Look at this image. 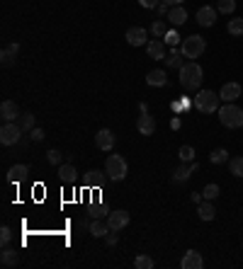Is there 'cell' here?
Instances as JSON below:
<instances>
[{
	"mask_svg": "<svg viewBox=\"0 0 243 269\" xmlns=\"http://www.w3.org/2000/svg\"><path fill=\"white\" fill-rule=\"evenodd\" d=\"M17 124L22 126V131H32V129H34V114H22V117L17 119Z\"/></svg>",
	"mask_w": 243,
	"mask_h": 269,
	"instance_id": "cell-36",
	"label": "cell"
},
{
	"mask_svg": "<svg viewBox=\"0 0 243 269\" xmlns=\"http://www.w3.org/2000/svg\"><path fill=\"white\" fill-rule=\"evenodd\" d=\"M95 146L100 150H112L115 148V134L110 129H100L95 134Z\"/></svg>",
	"mask_w": 243,
	"mask_h": 269,
	"instance_id": "cell-9",
	"label": "cell"
},
{
	"mask_svg": "<svg viewBox=\"0 0 243 269\" xmlns=\"http://www.w3.org/2000/svg\"><path fill=\"white\" fill-rule=\"evenodd\" d=\"M0 262H2V267H15V265H17V252L5 245L2 252H0Z\"/></svg>",
	"mask_w": 243,
	"mask_h": 269,
	"instance_id": "cell-23",
	"label": "cell"
},
{
	"mask_svg": "<svg viewBox=\"0 0 243 269\" xmlns=\"http://www.w3.org/2000/svg\"><path fill=\"white\" fill-rule=\"evenodd\" d=\"M76 168L71 165V163H61L59 165V179L61 182H76Z\"/></svg>",
	"mask_w": 243,
	"mask_h": 269,
	"instance_id": "cell-21",
	"label": "cell"
},
{
	"mask_svg": "<svg viewBox=\"0 0 243 269\" xmlns=\"http://www.w3.org/2000/svg\"><path fill=\"white\" fill-rule=\"evenodd\" d=\"M105 172H107V179H112V182H122V179L126 177V172H129V165H126V160L122 158V155H107V160H105Z\"/></svg>",
	"mask_w": 243,
	"mask_h": 269,
	"instance_id": "cell-5",
	"label": "cell"
},
{
	"mask_svg": "<svg viewBox=\"0 0 243 269\" xmlns=\"http://www.w3.org/2000/svg\"><path fill=\"white\" fill-rule=\"evenodd\" d=\"M139 5L146 7V10H156V7L161 5V0H139Z\"/></svg>",
	"mask_w": 243,
	"mask_h": 269,
	"instance_id": "cell-40",
	"label": "cell"
},
{
	"mask_svg": "<svg viewBox=\"0 0 243 269\" xmlns=\"http://www.w3.org/2000/svg\"><path fill=\"white\" fill-rule=\"evenodd\" d=\"M216 15H219V10L216 7H209V5H202L200 10H197V25L200 27H214V22H216Z\"/></svg>",
	"mask_w": 243,
	"mask_h": 269,
	"instance_id": "cell-8",
	"label": "cell"
},
{
	"mask_svg": "<svg viewBox=\"0 0 243 269\" xmlns=\"http://www.w3.org/2000/svg\"><path fill=\"white\" fill-rule=\"evenodd\" d=\"M202 68L195 63V61H190V63H185L180 68V85L182 90H187V92H195V90H200L202 85Z\"/></svg>",
	"mask_w": 243,
	"mask_h": 269,
	"instance_id": "cell-1",
	"label": "cell"
},
{
	"mask_svg": "<svg viewBox=\"0 0 243 269\" xmlns=\"http://www.w3.org/2000/svg\"><path fill=\"white\" fill-rule=\"evenodd\" d=\"M105 213H110V211L105 209V206H92V211H90V216H92V218H102Z\"/></svg>",
	"mask_w": 243,
	"mask_h": 269,
	"instance_id": "cell-41",
	"label": "cell"
},
{
	"mask_svg": "<svg viewBox=\"0 0 243 269\" xmlns=\"http://www.w3.org/2000/svg\"><path fill=\"white\" fill-rule=\"evenodd\" d=\"M204 51H207V41L200 34H190L180 41V54L185 59H200Z\"/></svg>",
	"mask_w": 243,
	"mask_h": 269,
	"instance_id": "cell-3",
	"label": "cell"
},
{
	"mask_svg": "<svg viewBox=\"0 0 243 269\" xmlns=\"http://www.w3.org/2000/svg\"><path fill=\"white\" fill-rule=\"evenodd\" d=\"M46 160H49V165H61V163H63V155H61V150L51 148L46 153Z\"/></svg>",
	"mask_w": 243,
	"mask_h": 269,
	"instance_id": "cell-37",
	"label": "cell"
},
{
	"mask_svg": "<svg viewBox=\"0 0 243 269\" xmlns=\"http://www.w3.org/2000/svg\"><path fill=\"white\" fill-rule=\"evenodd\" d=\"M216 10H219L221 15H231V12L236 10V0H219V2H216Z\"/></svg>",
	"mask_w": 243,
	"mask_h": 269,
	"instance_id": "cell-29",
	"label": "cell"
},
{
	"mask_svg": "<svg viewBox=\"0 0 243 269\" xmlns=\"http://www.w3.org/2000/svg\"><path fill=\"white\" fill-rule=\"evenodd\" d=\"M153 257H149V255H139L136 260H134V267L136 269H153Z\"/></svg>",
	"mask_w": 243,
	"mask_h": 269,
	"instance_id": "cell-30",
	"label": "cell"
},
{
	"mask_svg": "<svg viewBox=\"0 0 243 269\" xmlns=\"http://www.w3.org/2000/svg\"><path fill=\"white\" fill-rule=\"evenodd\" d=\"M229 170H231L234 177H243V158L241 155H236V158L229 160Z\"/></svg>",
	"mask_w": 243,
	"mask_h": 269,
	"instance_id": "cell-28",
	"label": "cell"
},
{
	"mask_svg": "<svg viewBox=\"0 0 243 269\" xmlns=\"http://www.w3.org/2000/svg\"><path fill=\"white\" fill-rule=\"evenodd\" d=\"M161 2H165V5H182V0H161Z\"/></svg>",
	"mask_w": 243,
	"mask_h": 269,
	"instance_id": "cell-45",
	"label": "cell"
},
{
	"mask_svg": "<svg viewBox=\"0 0 243 269\" xmlns=\"http://www.w3.org/2000/svg\"><path fill=\"white\" fill-rule=\"evenodd\" d=\"M146 54H149V59H153V61H165V41L151 39V41L146 44Z\"/></svg>",
	"mask_w": 243,
	"mask_h": 269,
	"instance_id": "cell-14",
	"label": "cell"
},
{
	"mask_svg": "<svg viewBox=\"0 0 243 269\" xmlns=\"http://www.w3.org/2000/svg\"><path fill=\"white\" fill-rule=\"evenodd\" d=\"M226 32H229L231 36H243V17H234V20H229Z\"/></svg>",
	"mask_w": 243,
	"mask_h": 269,
	"instance_id": "cell-26",
	"label": "cell"
},
{
	"mask_svg": "<svg viewBox=\"0 0 243 269\" xmlns=\"http://www.w3.org/2000/svg\"><path fill=\"white\" fill-rule=\"evenodd\" d=\"M190 199H192V202H195V204H200V202H202V199H204V197H202V194H197V192H195V194H190Z\"/></svg>",
	"mask_w": 243,
	"mask_h": 269,
	"instance_id": "cell-44",
	"label": "cell"
},
{
	"mask_svg": "<svg viewBox=\"0 0 243 269\" xmlns=\"http://www.w3.org/2000/svg\"><path fill=\"white\" fill-rule=\"evenodd\" d=\"M219 192H221V189H219V184H207V187H204V192H202V197H204V199H207V202H214V199H216V197H219Z\"/></svg>",
	"mask_w": 243,
	"mask_h": 269,
	"instance_id": "cell-31",
	"label": "cell"
},
{
	"mask_svg": "<svg viewBox=\"0 0 243 269\" xmlns=\"http://www.w3.org/2000/svg\"><path fill=\"white\" fill-rule=\"evenodd\" d=\"M180 267L182 269H202L204 267V260H202V255H200L197 250H187L185 257H182Z\"/></svg>",
	"mask_w": 243,
	"mask_h": 269,
	"instance_id": "cell-11",
	"label": "cell"
},
{
	"mask_svg": "<svg viewBox=\"0 0 243 269\" xmlns=\"http://www.w3.org/2000/svg\"><path fill=\"white\" fill-rule=\"evenodd\" d=\"M180 160L182 163H195V148L192 146H180Z\"/></svg>",
	"mask_w": 243,
	"mask_h": 269,
	"instance_id": "cell-33",
	"label": "cell"
},
{
	"mask_svg": "<svg viewBox=\"0 0 243 269\" xmlns=\"http://www.w3.org/2000/svg\"><path fill=\"white\" fill-rule=\"evenodd\" d=\"M17 54H20V44H10V46H5V49H2V54H0L2 66H5V68H7V66H12V63L17 61Z\"/></svg>",
	"mask_w": 243,
	"mask_h": 269,
	"instance_id": "cell-18",
	"label": "cell"
},
{
	"mask_svg": "<svg viewBox=\"0 0 243 269\" xmlns=\"http://www.w3.org/2000/svg\"><path fill=\"white\" fill-rule=\"evenodd\" d=\"M209 160H212L214 165L229 163V150H226V148H214L212 153H209Z\"/></svg>",
	"mask_w": 243,
	"mask_h": 269,
	"instance_id": "cell-27",
	"label": "cell"
},
{
	"mask_svg": "<svg viewBox=\"0 0 243 269\" xmlns=\"http://www.w3.org/2000/svg\"><path fill=\"white\" fill-rule=\"evenodd\" d=\"M20 138H22V126L15 124V121H5L2 129H0V143L15 146V143H20Z\"/></svg>",
	"mask_w": 243,
	"mask_h": 269,
	"instance_id": "cell-6",
	"label": "cell"
},
{
	"mask_svg": "<svg viewBox=\"0 0 243 269\" xmlns=\"http://www.w3.org/2000/svg\"><path fill=\"white\" fill-rule=\"evenodd\" d=\"M219 97H221V102H236L241 97V85L239 83H226L219 90Z\"/></svg>",
	"mask_w": 243,
	"mask_h": 269,
	"instance_id": "cell-13",
	"label": "cell"
},
{
	"mask_svg": "<svg viewBox=\"0 0 243 269\" xmlns=\"http://www.w3.org/2000/svg\"><path fill=\"white\" fill-rule=\"evenodd\" d=\"M146 83H149L151 88H165V85H168V75H165L163 68H156V70H151V73L146 75Z\"/></svg>",
	"mask_w": 243,
	"mask_h": 269,
	"instance_id": "cell-17",
	"label": "cell"
},
{
	"mask_svg": "<svg viewBox=\"0 0 243 269\" xmlns=\"http://www.w3.org/2000/svg\"><path fill=\"white\" fill-rule=\"evenodd\" d=\"M192 175V165H180V168H175V172H173V182L175 184H182V182H187Z\"/></svg>",
	"mask_w": 243,
	"mask_h": 269,
	"instance_id": "cell-25",
	"label": "cell"
},
{
	"mask_svg": "<svg viewBox=\"0 0 243 269\" xmlns=\"http://www.w3.org/2000/svg\"><path fill=\"white\" fill-rule=\"evenodd\" d=\"M30 138L34 141V143H41V141L46 138V131H44V129H39V126H34V129L30 131Z\"/></svg>",
	"mask_w": 243,
	"mask_h": 269,
	"instance_id": "cell-38",
	"label": "cell"
},
{
	"mask_svg": "<svg viewBox=\"0 0 243 269\" xmlns=\"http://www.w3.org/2000/svg\"><path fill=\"white\" fill-rule=\"evenodd\" d=\"M27 175H30V168L27 165H12L7 170V182H22Z\"/></svg>",
	"mask_w": 243,
	"mask_h": 269,
	"instance_id": "cell-19",
	"label": "cell"
},
{
	"mask_svg": "<svg viewBox=\"0 0 243 269\" xmlns=\"http://www.w3.org/2000/svg\"><path fill=\"white\" fill-rule=\"evenodd\" d=\"M185 56H182L180 51H178V49H175V46H170V56H165V63H168V66H170V68H178V70H180L182 66H185Z\"/></svg>",
	"mask_w": 243,
	"mask_h": 269,
	"instance_id": "cell-24",
	"label": "cell"
},
{
	"mask_svg": "<svg viewBox=\"0 0 243 269\" xmlns=\"http://www.w3.org/2000/svg\"><path fill=\"white\" fill-rule=\"evenodd\" d=\"M197 216L202 218V221H214V216H216V209L212 206V202H200L197 204Z\"/></svg>",
	"mask_w": 243,
	"mask_h": 269,
	"instance_id": "cell-20",
	"label": "cell"
},
{
	"mask_svg": "<svg viewBox=\"0 0 243 269\" xmlns=\"http://www.w3.org/2000/svg\"><path fill=\"white\" fill-rule=\"evenodd\" d=\"M10 240H12V231H10L7 226H2V228H0V242H2V247L10 245Z\"/></svg>",
	"mask_w": 243,
	"mask_h": 269,
	"instance_id": "cell-39",
	"label": "cell"
},
{
	"mask_svg": "<svg viewBox=\"0 0 243 269\" xmlns=\"http://www.w3.org/2000/svg\"><path fill=\"white\" fill-rule=\"evenodd\" d=\"M165 20H168L173 27H180V25H185V20H187V12H185V7H182V5H173V7L168 10Z\"/></svg>",
	"mask_w": 243,
	"mask_h": 269,
	"instance_id": "cell-15",
	"label": "cell"
},
{
	"mask_svg": "<svg viewBox=\"0 0 243 269\" xmlns=\"http://www.w3.org/2000/svg\"><path fill=\"white\" fill-rule=\"evenodd\" d=\"M0 117H2V121H17L22 114H20V107L12 100H5L0 104Z\"/></svg>",
	"mask_w": 243,
	"mask_h": 269,
	"instance_id": "cell-12",
	"label": "cell"
},
{
	"mask_svg": "<svg viewBox=\"0 0 243 269\" xmlns=\"http://www.w3.org/2000/svg\"><path fill=\"white\" fill-rule=\"evenodd\" d=\"M136 129H139V134H144V136H153V131H156V119H153L151 114L146 112V114H141V117H139Z\"/></svg>",
	"mask_w": 243,
	"mask_h": 269,
	"instance_id": "cell-16",
	"label": "cell"
},
{
	"mask_svg": "<svg viewBox=\"0 0 243 269\" xmlns=\"http://www.w3.org/2000/svg\"><path fill=\"white\" fill-rule=\"evenodd\" d=\"M146 39H149V32L144 30V27H129L126 30V41L131 46H144V44H149Z\"/></svg>",
	"mask_w": 243,
	"mask_h": 269,
	"instance_id": "cell-10",
	"label": "cell"
},
{
	"mask_svg": "<svg viewBox=\"0 0 243 269\" xmlns=\"http://www.w3.org/2000/svg\"><path fill=\"white\" fill-rule=\"evenodd\" d=\"M105 172H97V170H90L88 172V184H95V187H102L105 184V177H102Z\"/></svg>",
	"mask_w": 243,
	"mask_h": 269,
	"instance_id": "cell-35",
	"label": "cell"
},
{
	"mask_svg": "<svg viewBox=\"0 0 243 269\" xmlns=\"http://www.w3.org/2000/svg\"><path fill=\"white\" fill-rule=\"evenodd\" d=\"M168 30H170V27H168V22H163V20H158V22H153V25H151L153 36H161V39L165 36V32H168Z\"/></svg>",
	"mask_w": 243,
	"mask_h": 269,
	"instance_id": "cell-32",
	"label": "cell"
},
{
	"mask_svg": "<svg viewBox=\"0 0 243 269\" xmlns=\"http://www.w3.org/2000/svg\"><path fill=\"white\" fill-rule=\"evenodd\" d=\"M219 102H221L219 92H212V90H200V92H197V97L192 100L195 109H197V112H202V114L219 112Z\"/></svg>",
	"mask_w": 243,
	"mask_h": 269,
	"instance_id": "cell-2",
	"label": "cell"
},
{
	"mask_svg": "<svg viewBox=\"0 0 243 269\" xmlns=\"http://www.w3.org/2000/svg\"><path fill=\"white\" fill-rule=\"evenodd\" d=\"M88 231H90V233H92V238H105V235L110 233V226H107L105 221H100V218H95V221H92V223H90V228H88Z\"/></svg>",
	"mask_w": 243,
	"mask_h": 269,
	"instance_id": "cell-22",
	"label": "cell"
},
{
	"mask_svg": "<svg viewBox=\"0 0 243 269\" xmlns=\"http://www.w3.org/2000/svg\"><path fill=\"white\" fill-rule=\"evenodd\" d=\"M219 121L226 129H241L243 126V109L236 107L234 102H226L224 107H219Z\"/></svg>",
	"mask_w": 243,
	"mask_h": 269,
	"instance_id": "cell-4",
	"label": "cell"
},
{
	"mask_svg": "<svg viewBox=\"0 0 243 269\" xmlns=\"http://www.w3.org/2000/svg\"><path fill=\"white\" fill-rule=\"evenodd\" d=\"M168 10H170V5H165V2H161V5L156 7V12H158V15H168Z\"/></svg>",
	"mask_w": 243,
	"mask_h": 269,
	"instance_id": "cell-43",
	"label": "cell"
},
{
	"mask_svg": "<svg viewBox=\"0 0 243 269\" xmlns=\"http://www.w3.org/2000/svg\"><path fill=\"white\" fill-rule=\"evenodd\" d=\"M105 242H107L110 247H112V245H117V235H115V231H110V233L105 235Z\"/></svg>",
	"mask_w": 243,
	"mask_h": 269,
	"instance_id": "cell-42",
	"label": "cell"
},
{
	"mask_svg": "<svg viewBox=\"0 0 243 269\" xmlns=\"http://www.w3.org/2000/svg\"><path fill=\"white\" fill-rule=\"evenodd\" d=\"M129 221H131V216L124 209H117V211H110V213H107V226H110V231H115V233L124 231V228L129 226Z\"/></svg>",
	"mask_w": 243,
	"mask_h": 269,
	"instance_id": "cell-7",
	"label": "cell"
},
{
	"mask_svg": "<svg viewBox=\"0 0 243 269\" xmlns=\"http://www.w3.org/2000/svg\"><path fill=\"white\" fill-rule=\"evenodd\" d=\"M163 41H165L168 46H178L182 39H180V34H178L175 30H168V32H165V36H163Z\"/></svg>",
	"mask_w": 243,
	"mask_h": 269,
	"instance_id": "cell-34",
	"label": "cell"
}]
</instances>
